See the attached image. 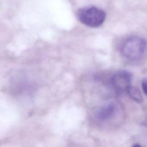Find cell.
Segmentation results:
<instances>
[{"instance_id": "obj_1", "label": "cell", "mask_w": 147, "mask_h": 147, "mask_svg": "<svg viewBox=\"0 0 147 147\" xmlns=\"http://www.w3.org/2000/svg\"><path fill=\"white\" fill-rule=\"evenodd\" d=\"M77 16L82 24L91 27L100 26L105 20L106 13L102 10L95 6L85 7L79 9Z\"/></svg>"}, {"instance_id": "obj_2", "label": "cell", "mask_w": 147, "mask_h": 147, "mask_svg": "<svg viewBox=\"0 0 147 147\" xmlns=\"http://www.w3.org/2000/svg\"><path fill=\"white\" fill-rule=\"evenodd\" d=\"M146 50V41L142 37L133 36L127 38L123 44L121 52L124 57L130 60L141 57Z\"/></svg>"}, {"instance_id": "obj_3", "label": "cell", "mask_w": 147, "mask_h": 147, "mask_svg": "<svg viewBox=\"0 0 147 147\" xmlns=\"http://www.w3.org/2000/svg\"><path fill=\"white\" fill-rule=\"evenodd\" d=\"M133 75L126 70H120L116 72L111 77V82L114 90L118 92H126L131 86Z\"/></svg>"}, {"instance_id": "obj_4", "label": "cell", "mask_w": 147, "mask_h": 147, "mask_svg": "<svg viewBox=\"0 0 147 147\" xmlns=\"http://www.w3.org/2000/svg\"><path fill=\"white\" fill-rule=\"evenodd\" d=\"M118 105L115 102L109 101L100 107L95 113L96 118L101 121L105 122L111 119L117 111Z\"/></svg>"}, {"instance_id": "obj_5", "label": "cell", "mask_w": 147, "mask_h": 147, "mask_svg": "<svg viewBox=\"0 0 147 147\" xmlns=\"http://www.w3.org/2000/svg\"><path fill=\"white\" fill-rule=\"evenodd\" d=\"M126 92L132 99L136 100V102H140L142 101V96L140 91L136 87L130 86L127 90Z\"/></svg>"}, {"instance_id": "obj_6", "label": "cell", "mask_w": 147, "mask_h": 147, "mask_svg": "<svg viewBox=\"0 0 147 147\" xmlns=\"http://www.w3.org/2000/svg\"><path fill=\"white\" fill-rule=\"evenodd\" d=\"M142 90L144 91V93L145 95L146 94V79H144L142 82Z\"/></svg>"}]
</instances>
